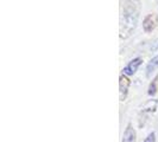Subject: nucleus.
Returning a JSON list of instances; mask_svg holds the SVG:
<instances>
[{
    "instance_id": "1",
    "label": "nucleus",
    "mask_w": 158,
    "mask_h": 142,
    "mask_svg": "<svg viewBox=\"0 0 158 142\" xmlns=\"http://www.w3.org/2000/svg\"><path fill=\"white\" fill-rule=\"evenodd\" d=\"M140 13L139 0H126L123 7V17L120 23V37L127 38L135 29Z\"/></svg>"
},
{
    "instance_id": "2",
    "label": "nucleus",
    "mask_w": 158,
    "mask_h": 142,
    "mask_svg": "<svg viewBox=\"0 0 158 142\" xmlns=\"http://www.w3.org/2000/svg\"><path fill=\"white\" fill-rule=\"evenodd\" d=\"M158 24V16L157 14H148L143 20V29L146 33L151 32L156 29Z\"/></svg>"
},
{
    "instance_id": "3",
    "label": "nucleus",
    "mask_w": 158,
    "mask_h": 142,
    "mask_svg": "<svg viewBox=\"0 0 158 142\" xmlns=\"http://www.w3.org/2000/svg\"><path fill=\"white\" fill-rule=\"evenodd\" d=\"M130 79L127 78L126 75H121L120 81H119V95H120V101H124L126 98L127 93H128V88H130Z\"/></svg>"
},
{
    "instance_id": "4",
    "label": "nucleus",
    "mask_w": 158,
    "mask_h": 142,
    "mask_svg": "<svg viewBox=\"0 0 158 142\" xmlns=\"http://www.w3.org/2000/svg\"><path fill=\"white\" fill-rule=\"evenodd\" d=\"M142 58H135V59H132L130 63L127 64L126 66L124 68V75H126V76H132V75H135L137 70H138V68L140 66V64H142Z\"/></svg>"
},
{
    "instance_id": "5",
    "label": "nucleus",
    "mask_w": 158,
    "mask_h": 142,
    "mask_svg": "<svg viewBox=\"0 0 158 142\" xmlns=\"http://www.w3.org/2000/svg\"><path fill=\"white\" fill-rule=\"evenodd\" d=\"M157 69H158V56H155L150 62L148 63V66H146V76L151 77V75L157 70Z\"/></svg>"
},
{
    "instance_id": "6",
    "label": "nucleus",
    "mask_w": 158,
    "mask_h": 142,
    "mask_svg": "<svg viewBox=\"0 0 158 142\" xmlns=\"http://www.w3.org/2000/svg\"><path fill=\"white\" fill-rule=\"evenodd\" d=\"M135 132L133 130V128L131 126H128L124 133V139L123 142H135Z\"/></svg>"
},
{
    "instance_id": "7",
    "label": "nucleus",
    "mask_w": 158,
    "mask_h": 142,
    "mask_svg": "<svg viewBox=\"0 0 158 142\" xmlns=\"http://www.w3.org/2000/svg\"><path fill=\"white\" fill-rule=\"evenodd\" d=\"M156 105H157V101H149V102L144 105V110L155 111L156 110Z\"/></svg>"
},
{
    "instance_id": "8",
    "label": "nucleus",
    "mask_w": 158,
    "mask_h": 142,
    "mask_svg": "<svg viewBox=\"0 0 158 142\" xmlns=\"http://www.w3.org/2000/svg\"><path fill=\"white\" fill-rule=\"evenodd\" d=\"M157 84H158V77H156V78L152 81L150 87H149V95L156 94V91H157Z\"/></svg>"
},
{
    "instance_id": "9",
    "label": "nucleus",
    "mask_w": 158,
    "mask_h": 142,
    "mask_svg": "<svg viewBox=\"0 0 158 142\" xmlns=\"http://www.w3.org/2000/svg\"><path fill=\"white\" fill-rule=\"evenodd\" d=\"M144 142H155V133H151L149 134V136L145 139V141Z\"/></svg>"
}]
</instances>
